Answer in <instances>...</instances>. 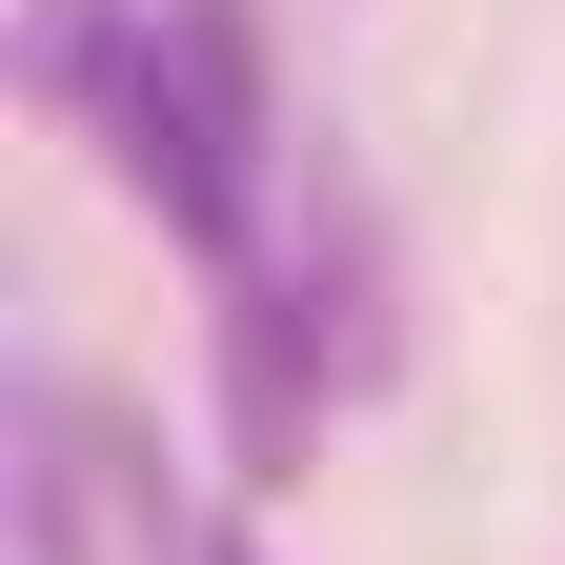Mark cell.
Wrapping results in <instances>:
<instances>
[{
    "mask_svg": "<svg viewBox=\"0 0 565 565\" xmlns=\"http://www.w3.org/2000/svg\"><path fill=\"white\" fill-rule=\"evenodd\" d=\"M121 182L162 202V223L202 243V263H263V141H282V102H263V21L243 0H162V41H141V82H121Z\"/></svg>",
    "mask_w": 565,
    "mask_h": 565,
    "instance_id": "1",
    "label": "cell"
},
{
    "mask_svg": "<svg viewBox=\"0 0 565 565\" xmlns=\"http://www.w3.org/2000/svg\"><path fill=\"white\" fill-rule=\"evenodd\" d=\"M323 384H343L323 303H303L282 263H243V282H223V445H243V484H303V445H323Z\"/></svg>",
    "mask_w": 565,
    "mask_h": 565,
    "instance_id": "2",
    "label": "cell"
},
{
    "mask_svg": "<svg viewBox=\"0 0 565 565\" xmlns=\"http://www.w3.org/2000/svg\"><path fill=\"white\" fill-rule=\"evenodd\" d=\"M141 41H162V0H21V82H41L61 121H121Z\"/></svg>",
    "mask_w": 565,
    "mask_h": 565,
    "instance_id": "3",
    "label": "cell"
},
{
    "mask_svg": "<svg viewBox=\"0 0 565 565\" xmlns=\"http://www.w3.org/2000/svg\"><path fill=\"white\" fill-rule=\"evenodd\" d=\"M182 565H263V545H182Z\"/></svg>",
    "mask_w": 565,
    "mask_h": 565,
    "instance_id": "4",
    "label": "cell"
}]
</instances>
